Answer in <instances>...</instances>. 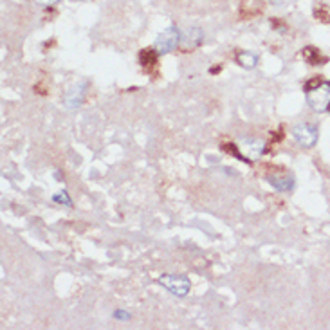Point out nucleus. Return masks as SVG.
I'll list each match as a JSON object with an SVG mask.
<instances>
[{
    "mask_svg": "<svg viewBox=\"0 0 330 330\" xmlns=\"http://www.w3.org/2000/svg\"><path fill=\"white\" fill-rule=\"evenodd\" d=\"M159 283L163 287H166L172 294L179 296V298H184L189 292V287H191L188 278L179 276V274H164V276L159 278Z\"/></svg>",
    "mask_w": 330,
    "mask_h": 330,
    "instance_id": "obj_3",
    "label": "nucleus"
},
{
    "mask_svg": "<svg viewBox=\"0 0 330 330\" xmlns=\"http://www.w3.org/2000/svg\"><path fill=\"white\" fill-rule=\"evenodd\" d=\"M54 202H60V204H65V206L71 207L72 206V200L69 198V195H67V191H60V193H56L53 197Z\"/></svg>",
    "mask_w": 330,
    "mask_h": 330,
    "instance_id": "obj_10",
    "label": "nucleus"
},
{
    "mask_svg": "<svg viewBox=\"0 0 330 330\" xmlns=\"http://www.w3.org/2000/svg\"><path fill=\"white\" fill-rule=\"evenodd\" d=\"M114 317H116V319H123V321H125V319H130V314L125 312V310H116Z\"/></svg>",
    "mask_w": 330,
    "mask_h": 330,
    "instance_id": "obj_11",
    "label": "nucleus"
},
{
    "mask_svg": "<svg viewBox=\"0 0 330 330\" xmlns=\"http://www.w3.org/2000/svg\"><path fill=\"white\" fill-rule=\"evenodd\" d=\"M238 145H240V150L247 159H258L265 150V141L260 139V137H244V139H240Z\"/></svg>",
    "mask_w": 330,
    "mask_h": 330,
    "instance_id": "obj_5",
    "label": "nucleus"
},
{
    "mask_svg": "<svg viewBox=\"0 0 330 330\" xmlns=\"http://www.w3.org/2000/svg\"><path fill=\"white\" fill-rule=\"evenodd\" d=\"M267 182L278 191H291L294 188V177H280V175H269Z\"/></svg>",
    "mask_w": 330,
    "mask_h": 330,
    "instance_id": "obj_6",
    "label": "nucleus"
},
{
    "mask_svg": "<svg viewBox=\"0 0 330 330\" xmlns=\"http://www.w3.org/2000/svg\"><path fill=\"white\" fill-rule=\"evenodd\" d=\"M179 42H181V33L177 31V27H168L163 33H159V36L155 38L154 51L157 54L172 53L173 49L179 45Z\"/></svg>",
    "mask_w": 330,
    "mask_h": 330,
    "instance_id": "obj_2",
    "label": "nucleus"
},
{
    "mask_svg": "<svg viewBox=\"0 0 330 330\" xmlns=\"http://www.w3.org/2000/svg\"><path fill=\"white\" fill-rule=\"evenodd\" d=\"M307 103L316 112H325L330 106V81L316 85L307 92Z\"/></svg>",
    "mask_w": 330,
    "mask_h": 330,
    "instance_id": "obj_1",
    "label": "nucleus"
},
{
    "mask_svg": "<svg viewBox=\"0 0 330 330\" xmlns=\"http://www.w3.org/2000/svg\"><path fill=\"white\" fill-rule=\"evenodd\" d=\"M292 136H294L296 143L303 148H310V146L316 145L317 141V127L308 123H299L292 130Z\"/></svg>",
    "mask_w": 330,
    "mask_h": 330,
    "instance_id": "obj_4",
    "label": "nucleus"
},
{
    "mask_svg": "<svg viewBox=\"0 0 330 330\" xmlns=\"http://www.w3.org/2000/svg\"><path fill=\"white\" fill-rule=\"evenodd\" d=\"M58 0H36V4H40V6H53V4H56Z\"/></svg>",
    "mask_w": 330,
    "mask_h": 330,
    "instance_id": "obj_12",
    "label": "nucleus"
},
{
    "mask_svg": "<svg viewBox=\"0 0 330 330\" xmlns=\"http://www.w3.org/2000/svg\"><path fill=\"white\" fill-rule=\"evenodd\" d=\"M83 88H85V83H76L74 87L67 92L65 96V103L67 106L71 110H74L76 106H79V103H81V97H83Z\"/></svg>",
    "mask_w": 330,
    "mask_h": 330,
    "instance_id": "obj_7",
    "label": "nucleus"
},
{
    "mask_svg": "<svg viewBox=\"0 0 330 330\" xmlns=\"http://www.w3.org/2000/svg\"><path fill=\"white\" fill-rule=\"evenodd\" d=\"M202 42V31L200 29H188V33H186V36H184V44L188 45V47H191V45H198Z\"/></svg>",
    "mask_w": 330,
    "mask_h": 330,
    "instance_id": "obj_9",
    "label": "nucleus"
},
{
    "mask_svg": "<svg viewBox=\"0 0 330 330\" xmlns=\"http://www.w3.org/2000/svg\"><path fill=\"white\" fill-rule=\"evenodd\" d=\"M237 60L238 63L242 67H246V69H253V67L256 65V62H258V58H256V54L249 53V51H244V53H238L237 54Z\"/></svg>",
    "mask_w": 330,
    "mask_h": 330,
    "instance_id": "obj_8",
    "label": "nucleus"
}]
</instances>
